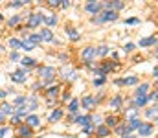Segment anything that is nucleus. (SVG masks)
Segmentation results:
<instances>
[{
	"instance_id": "6ab92c4d",
	"label": "nucleus",
	"mask_w": 158,
	"mask_h": 138,
	"mask_svg": "<svg viewBox=\"0 0 158 138\" xmlns=\"http://www.w3.org/2000/svg\"><path fill=\"white\" fill-rule=\"evenodd\" d=\"M149 90V85L147 83H142L140 87H138V90H136V98H142V96H145Z\"/></svg>"
},
{
	"instance_id": "20e7f679",
	"label": "nucleus",
	"mask_w": 158,
	"mask_h": 138,
	"mask_svg": "<svg viewBox=\"0 0 158 138\" xmlns=\"http://www.w3.org/2000/svg\"><path fill=\"white\" fill-rule=\"evenodd\" d=\"M42 20H44V17H42V15H39V13H31V15H30V19H28V26H30V28H37Z\"/></svg>"
},
{
	"instance_id": "4468645a",
	"label": "nucleus",
	"mask_w": 158,
	"mask_h": 138,
	"mask_svg": "<svg viewBox=\"0 0 158 138\" xmlns=\"http://www.w3.org/2000/svg\"><path fill=\"white\" fill-rule=\"evenodd\" d=\"M123 7H125V4L119 2V0H116V2H109V4H107V9H112V11H116V13H118L119 9H123Z\"/></svg>"
},
{
	"instance_id": "e433bc0d",
	"label": "nucleus",
	"mask_w": 158,
	"mask_h": 138,
	"mask_svg": "<svg viewBox=\"0 0 158 138\" xmlns=\"http://www.w3.org/2000/svg\"><path fill=\"white\" fill-rule=\"evenodd\" d=\"M24 4H28V2H22V0H15V2H11L9 6H11V7H20V6H24Z\"/></svg>"
},
{
	"instance_id": "dca6fc26",
	"label": "nucleus",
	"mask_w": 158,
	"mask_h": 138,
	"mask_svg": "<svg viewBox=\"0 0 158 138\" xmlns=\"http://www.w3.org/2000/svg\"><path fill=\"white\" fill-rule=\"evenodd\" d=\"M2 114H13L15 112V105L13 103H2Z\"/></svg>"
},
{
	"instance_id": "49530a36",
	"label": "nucleus",
	"mask_w": 158,
	"mask_h": 138,
	"mask_svg": "<svg viewBox=\"0 0 158 138\" xmlns=\"http://www.w3.org/2000/svg\"><path fill=\"white\" fill-rule=\"evenodd\" d=\"M68 6H70L68 0H61V7H68Z\"/></svg>"
},
{
	"instance_id": "79ce46f5",
	"label": "nucleus",
	"mask_w": 158,
	"mask_h": 138,
	"mask_svg": "<svg viewBox=\"0 0 158 138\" xmlns=\"http://www.w3.org/2000/svg\"><path fill=\"white\" fill-rule=\"evenodd\" d=\"M92 129H94L92 125H86V127L83 129V135H90V133H92Z\"/></svg>"
},
{
	"instance_id": "5701e85b",
	"label": "nucleus",
	"mask_w": 158,
	"mask_h": 138,
	"mask_svg": "<svg viewBox=\"0 0 158 138\" xmlns=\"http://www.w3.org/2000/svg\"><path fill=\"white\" fill-rule=\"evenodd\" d=\"M142 125V122L138 120V118H131V122H129V125H127V129L129 131H132V129H138Z\"/></svg>"
},
{
	"instance_id": "8fccbe9b",
	"label": "nucleus",
	"mask_w": 158,
	"mask_h": 138,
	"mask_svg": "<svg viewBox=\"0 0 158 138\" xmlns=\"http://www.w3.org/2000/svg\"><path fill=\"white\" fill-rule=\"evenodd\" d=\"M6 94H7V90H0V99H2V98H6Z\"/></svg>"
},
{
	"instance_id": "c756f323",
	"label": "nucleus",
	"mask_w": 158,
	"mask_h": 138,
	"mask_svg": "<svg viewBox=\"0 0 158 138\" xmlns=\"http://www.w3.org/2000/svg\"><path fill=\"white\" fill-rule=\"evenodd\" d=\"M147 103V96H142V98H136V101H134V107H143Z\"/></svg>"
},
{
	"instance_id": "a211bd4d",
	"label": "nucleus",
	"mask_w": 158,
	"mask_h": 138,
	"mask_svg": "<svg viewBox=\"0 0 158 138\" xmlns=\"http://www.w3.org/2000/svg\"><path fill=\"white\" fill-rule=\"evenodd\" d=\"M66 35H68L70 41H79V37H81L77 33V30H74V28H66Z\"/></svg>"
},
{
	"instance_id": "864d4df0",
	"label": "nucleus",
	"mask_w": 158,
	"mask_h": 138,
	"mask_svg": "<svg viewBox=\"0 0 158 138\" xmlns=\"http://www.w3.org/2000/svg\"><path fill=\"white\" fill-rule=\"evenodd\" d=\"M0 20H2V15H0Z\"/></svg>"
},
{
	"instance_id": "7c9ffc66",
	"label": "nucleus",
	"mask_w": 158,
	"mask_h": 138,
	"mask_svg": "<svg viewBox=\"0 0 158 138\" xmlns=\"http://www.w3.org/2000/svg\"><path fill=\"white\" fill-rule=\"evenodd\" d=\"M77 109H79V99H72V101H70V107H68V111H70V112H76Z\"/></svg>"
},
{
	"instance_id": "c9c22d12",
	"label": "nucleus",
	"mask_w": 158,
	"mask_h": 138,
	"mask_svg": "<svg viewBox=\"0 0 158 138\" xmlns=\"http://www.w3.org/2000/svg\"><path fill=\"white\" fill-rule=\"evenodd\" d=\"M22 48H24V50H28V52H30V50H33V48H35V46L31 44V43H30V41H22Z\"/></svg>"
},
{
	"instance_id": "c03bdc74",
	"label": "nucleus",
	"mask_w": 158,
	"mask_h": 138,
	"mask_svg": "<svg viewBox=\"0 0 158 138\" xmlns=\"http://www.w3.org/2000/svg\"><path fill=\"white\" fill-rule=\"evenodd\" d=\"M147 99H151V101H156V99H158V92H155V94H151V96H149Z\"/></svg>"
},
{
	"instance_id": "09e8293b",
	"label": "nucleus",
	"mask_w": 158,
	"mask_h": 138,
	"mask_svg": "<svg viewBox=\"0 0 158 138\" xmlns=\"http://www.w3.org/2000/svg\"><path fill=\"white\" fill-rule=\"evenodd\" d=\"M9 57H11L13 61H17V59H19V53H17V52H11V55H9Z\"/></svg>"
},
{
	"instance_id": "4be33fe9",
	"label": "nucleus",
	"mask_w": 158,
	"mask_h": 138,
	"mask_svg": "<svg viewBox=\"0 0 158 138\" xmlns=\"http://www.w3.org/2000/svg\"><path fill=\"white\" fill-rule=\"evenodd\" d=\"M26 114H28V107H26V105H22V107H15V116H17V118L26 116Z\"/></svg>"
},
{
	"instance_id": "c85d7f7f",
	"label": "nucleus",
	"mask_w": 158,
	"mask_h": 138,
	"mask_svg": "<svg viewBox=\"0 0 158 138\" xmlns=\"http://www.w3.org/2000/svg\"><path fill=\"white\" fill-rule=\"evenodd\" d=\"M24 66H35V59H31V57H22V61H20Z\"/></svg>"
},
{
	"instance_id": "7ed1b4c3",
	"label": "nucleus",
	"mask_w": 158,
	"mask_h": 138,
	"mask_svg": "<svg viewBox=\"0 0 158 138\" xmlns=\"http://www.w3.org/2000/svg\"><path fill=\"white\" fill-rule=\"evenodd\" d=\"M92 57H96V48H94V46H88V48H85V50L81 52V59H83L85 63H90Z\"/></svg>"
},
{
	"instance_id": "4c0bfd02",
	"label": "nucleus",
	"mask_w": 158,
	"mask_h": 138,
	"mask_svg": "<svg viewBox=\"0 0 158 138\" xmlns=\"http://www.w3.org/2000/svg\"><path fill=\"white\" fill-rule=\"evenodd\" d=\"M123 50H125V52H132V50H134V43H127V44L123 46Z\"/></svg>"
},
{
	"instance_id": "0eeeda50",
	"label": "nucleus",
	"mask_w": 158,
	"mask_h": 138,
	"mask_svg": "<svg viewBox=\"0 0 158 138\" xmlns=\"http://www.w3.org/2000/svg\"><path fill=\"white\" fill-rule=\"evenodd\" d=\"M101 7H103V6H101V4H99V2H88V4H86V7H85V9H86V11H88V13H96V15H98V13H99V11H101Z\"/></svg>"
},
{
	"instance_id": "b1692460",
	"label": "nucleus",
	"mask_w": 158,
	"mask_h": 138,
	"mask_svg": "<svg viewBox=\"0 0 158 138\" xmlns=\"http://www.w3.org/2000/svg\"><path fill=\"white\" fill-rule=\"evenodd\" d=\"M26 41H30L31 44L35 46V44H39L42 39H40V33H31V35H28V39H26Z\"/></svg>"
},
{
	"instance_id": "f704fd0d",
	"label": "nucleus",
	"mask_w": 158,
	"mask_h": 138,
	"mask_svg": "<svg viewBox=\"0 0 158 138\" xmlns=\"http://www.w3.org/2000/svg\"><path fill=\"white\" fill-rule=\"evenodd\" d=\"M37 107H39V105H37V98H31V99H30L28 109H31V111H33V109H37Z\"/></svg>"
},
{
	"instance_id": "72a5a7b5",
	"label": "nucleus",
	"mask_w": 158,
	"mask_h": 138,
	"mask_svg": "<svg viewBox=\"0 0 158 138\" xmlns=\"http://www.w3.org/2000/svg\"><path fill=\"white\" fill-rule=\"evenodd\" d=\"M22 103H26V98H24V96H19V98L15 99V103H13V105H19V107H22Z\"/></svg>"
},
{
	"instance_id": "a19ab883",
	"label": "nucleus",
	"mask_w": 158,
	"mask_h": 138,
	"mask_svg": "<svg viewBox=\"0 0 158 138\" xmlns=\"http://www.w3.org/2000/svg\"><path fill=\"white\" fill-rule=\"evenodd\" d=\"M48 4H50L52 7H57V6H61V0H50Z\"/></svg>"
},
{
	"instance_id": "37998d69",
	"label": "nucleus",
	"mask_w": 158,
	"mask_h": 138,
	"mask_svg": "<svg viewBox=\"0 0 158 138\" xmlns=\"http://www.w3.org/2000/svg\"><path fill=\"white\" fill-rule=\"evenodd\" d=\"M155 114H158V109H149V111H147V116H149V118L155 116Z\"/></svg>"
},
{
	"instance_id": "393cba45",
	"label": "nucleus",
	"mask_w": 158,
	"mask_h": 138,
	"mask_svg": "<svg viewBox=\"0 0 158 138\" xmlns=\"http://www.w3.org/2000/svg\"><path fill=\"white\" fill-rule=\"evenodd\" d=\"M118 116H109V118H107V120H105V122H107V127H116V125H118Z\"/></svg>"
},
{
	"instance_id": "ddd939ff",
	"label": "nucleus",
	"mask_w": 158,
	"mask_h": 138,
	"mask_svg": "<svg viewBox=\"0 0 158 138\" xmlns=\"http://www.w3.org/2000/svg\"><path fill=\"white\" fill-rule=\"evenodd\" d=\"M109 133H110V129H109L107 125H98V127H96V135H98L99 138L109 136Z\"/></svg>"
},
{
	"instance_id": "f03ea898",
	"label": "nucleus",
	"mask_w": 158,
	"mask_h": 138,
	"mask_svg": "<svg viewBox=\"0 0 158 138\" xmlns=\"http://www.w3.org/2000/svg\"><path fill=\"white\" fill-rule=\"evenodd\" d=\"M118 68V63H112V61H105L103 65H101V68L98 70V74L99 76H105L107 72H112V70H116Z\"/></svg>"
},
{
	"instance_id": "a18cd8bd",
	"label": "nucleus",
	"mask_w": 158,
	"mask_h": 138,
	"mask_svg": "<svg viewBox=\"0 0 158 138\" xmlns=\"http://www.w3.org/2000/svg\"><path fill=\"white\" fill-rule=\"evenodd\" d=\"M11 123H15V125H19V123H20V118H17V116H13V118H11Z\"/></svg>"
},
{
	"instance_id": "39448f33",
	"label": "nucleus",
	"mask_w": 158,
	"mask_h": 138,
	"mask_svg": "<svg viewBox=\"0 0 158 138\" xmlns=\"http://www.w3.org/2000/svg\"><path fill=\"white\" fill-rule=\"evenodd\" d=\"M17 136L19 138H30L31 136V127H28L26 123L24 125H19L17 127Z\"/></svg>"
},
{
	"instance_id": "f3484780",
	"label": "nucleus",
	"mask_w": 158,
	"mask_h": 138,
	"mask_svg": "<svg viewBox=\"0 0 158 138\" xmlns=\"http://www.w3.org/2000/svg\"><path fill=\"white\" fill-rule=\"evenodd\" d=\"M61 118H63V111H61V109H55V111H53V112L50 114V118H48V120H50V122L53 123V122H59Z\"/></svg>"
},
{
	"instance_id": "a878e982",
	"label": "nucleus",
	"mask_w": 158,
	"mask_h": 138,
	"mask_svg": "<svg viewBox=\"0 0 158 138\" xmlns=\"http://www.w3.org/2000/svg\"><path fill=\"white\" fill-rule=\"evenodd\" d=\"M110 107H112V109H119V107H121V96H114V98L110 99Z\"/></svg>"
},
{
	"instance_id": "423d86ee",
	"label": "nucleus",
	"mask_w": 158,
	"mask_h": 138,
	"mask_svg": "<svg viewBox=\"0 0 158 138\" xmlns=\"http://www.w3.org/2000/svg\"><path fill=\"white\" fill-rule=\"evenodd\" d=\"M11 79H13L15 83H24V81H26V70H17V72H13V74H11Z\"/></svg>"
},
{
	"instance_id": "f257e3e1",
	"label": "nucleus",
	"mask_w": 158,
	"mask_h": 138,
	"mask_svg": "<svg viewBox=\"0 0 158 138\" xmlns=\"http://www.w3.org/2000/svg\"><path fill=\"white\" fill-rule=\"evenodd\" d=\"M55 74H57V72H55L53 66H40L39 68V76L40 77H44L46 81H50L52 77H55Z\"/></svg>"
},
{
	"instance_id": "cd10ccee",
	"label": "nucleus",
	"mask_w": 158,
	"mask_h": 138,
	"mask_svg": "<svg viewBox=\"0 0 158 138\" xmlns=\"http://www.w3.org/2000/svg\"><path fill=\"white\" fill-rule=\"evenodd\" d=\"M9 48H13V50L22 48V41H19V39H9Z\"/></svg>"
},
{
	"instance_id": "9d476101",
	"label": "nucleus",
	"mask_w": 158,
	"mask_h": 138,
	"mask_svg": "<svg viewBox=\"0 0 158 138\" xmlns=\"http://www.w3.org/2000/svg\"><path fill=\"white\" fill-rule=\"evenodd\" d=\"M26 125H28V127H39V125H40L39 116H35V114L28 116V118H26Z\"/></svg>"
},
{
	"instance_id": "f8f14e48",
	"label": "nucleus",
	"mask_w": 158,
	"mask_h": 138,
	"mask_svg": "<svg viewBox=\"0 0 158 138\" xmlns=\"http://www.w3.org/2000/svg\"><path fill=\"white\" fill-rule=\"evenodd\" d=\"M59 90H61V87H59V85H53V87H50V89L46 90V98H48V99H52V98H57V96H59Z\"/></svg>"
},
{
	"instance_id": "58836bf2",
	"label": "nucleus",
	"mask_w": 158,
	"mask_h": 138,
	"mask_svg": "<svg viewBox=\"0 0 158 138\" xmlns=\"http://www.w3.org/2000/svg\"><path fill=\"white\" fill-rule=\"evenodd\" d=\"M7 133H9V127H2V129H0V136L2 138L7 136Z\"/></svg>"
},
{
	"instance_id": "ea45409f",
	"label": "nucleus",
	"mask_w": 158,
	"mask_h": 138,
	"mask_svg": "<svg viewBox=\"0 0 158 138\" xmlns=\"http://www.w3.org/2000/svg\"><path fill=\"white\" fill-rule=\"evenodd\" d=\"M103 83H105V79H103V77H98V79H94V85H96V87H101Z\"/></svg>"
},
{
	"instance_id": "2eb2a0df",
	"label": "nucleus",
	"mask_w": 158,
	"mask_h": 138,
	"mask_svg": "<svg viewBox=\"0 0 158 138\" xmlns=\"http://www.w3.org/2000/svg\"><path fill=\"white\" fill-rule=\"evenodd\" d=\"M116 83H118V85H127V87H129V85H136V83H138V77H134V76H132V77H125V79H118Z\"/></svg>"
},
{
	"instance_id": "1a4fd4ad",
	"label": "nucleus",
	"mask_w": 158,
	"mask_h": 138,
	"mask_svg": "<svg viewBox=\"0 0 158 138\" xmlns=\"http://www.w3.org/2000/svg\"><path fill=\"white\" fill-rule=\"evenodd\" d=\"M81 103H83L85 109H94V105H96V98H94V96H85Z\"/></svg>"
},
{
	"instance_id": "9b49d317",
	"label": "nucleus",
	"mask_w": 158,
	"mask_h": 138,
	"mask_svg": "<svg viewBox=\"0 0 158 138\" xmlns=\"http://www.w3.org/2000/svg\"><path fill=\"white\" fill-rule=\"evenodd\" d=\"M40 39H42V41H48V43H52V41H53V33H52V30H50V28H44V30H40Z\"/></svg>"
},
{
	"instance_id": "aec40b11",
	"label": "nucleus",
	"mask_w": 158,
	"mask_h": 138,
	"mask_svg": "<svg viewBox=\"0 0 158 138\" xmlns=\"http://www.w3.org/2000/svg\"><path fill=\"white\" fill-rule=\"evenodd\" d=\"M153 44H156V37H147V39H142V41H140V46H142V48L153 46Z\"/></svg>"
},
{
	"instance_id": "412c9836",
	"label": "nucleus",
	"mask_w": 158,
	"mask_h": 138,
	"mask_svg": "<svg viewBox=\"0 0 158 138\" xmlns=\"http://www.w3.org/2000/svg\"><path fill=\"white\" fill-rule=\"evenodd\" d=\"M76 122L86 127V125H90V122H92V116H77V118H76Z\"/></svg>"
},
{
	"instance_id": "de8ad7c7",
	"label": "nucleus",
	"mask_w": 158,
	"mask_h": 138,
	"mask_svg": "<svg viewBox=\"0 0 158 138\" xmlns=\"http://www.w3.org/2000/svg\"><path fill=\"white\" fill-rule=\"evenodd\" d=\"M138 22V19H129V20H125V24H136Z\"/></svg>"
},
{
	"instance_id": "473e14b6",
	"label": "nucleus",
	"mask_w": 158,
	"mask_h": 138,
	"mask_svg": "<svg viewBox=\"0 0 158 138\" xmlns=\"http://www.w3.org/2000/svg\"><path fill=\"white\" fill-rule=\"evenodd\" d=\"M19 22H20V17H19V15H15L13 19H9V26H17Z\"/></svg>"
},
{
	"instance_id": "bb28decb",
	"label": "nucleus",
	"mask_w": 158,
	"mask_h": 138,
	"mask_svg": "<svg viewBox=\"0 0 158 138\" xmlns=\"http://www.w3.org/2000/svg\"><path fill=\"white\" fill-rule=\"evenodd\" d=\"M42 22H46L48 26H55L57 24V17L55 15H50V17H44V20Z\"/></svg>"
},
{
	"instance_id": "3c124183",
	"label": "nucleus",
	"mask_w": 158,
	"mask_h": 138,
	"mask_svg": "<svg viewBox=\"0 0 158 138\" xmlns=\"http://www.w3.org/2000/svg\"><path fill=\"white\" fill-rule=\"evenodd\" d=\"M155 77L158 79V68H155Z\"/></svg>"
},
{
	"instance_id": "603ef678",
	"label": "nucleus",
	"mask_w": 158,
	"mask_h": 138,
	"mask_svg": "<svg viewBox=\"0 0 158 138\" xmlns=\"http://www.w3.org/2000/svg\"><path fill=\"white\" fill-rule=\"evenodd\" d=\"M2 122H4V114L0 112V123H2Z\"/></svg>"
},
{
	"instance_id": "6e6552de",
	"label": "nucleus",
	"mask_w": 158,
	"mask_h": 138,
	"mask_svg": "<svg viewBox=\"0 0 158 138\" xmlns=\"http://www.w3.org/2000/svg\"><path fill=\"white\" fill-rule=\"evenodd\" d=\"M138 133H140L142 136H149V135H153V125H151V123H142V125L138 127Z\"/></svg>"
},
{
	"instance_id": "2f4dec72",
	"label": "nucleus",
	"mask_w": 158,
	"mask_h": 138,
	"mask_svg": "<svg viewBox=\"0 0 158 138\" xmlns=\"http://www.w3.org/2000/svg\"><path fill=\"white\" fill-rule=\"evenodd\" d=\"M109 53V48L107 46H99V48H96V55H107Z\"/></svg>"
}]
</instances>
